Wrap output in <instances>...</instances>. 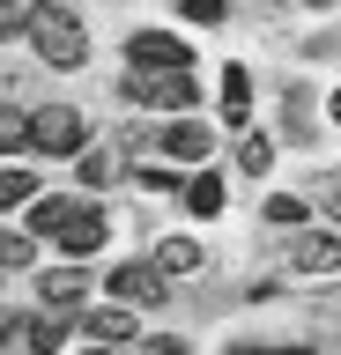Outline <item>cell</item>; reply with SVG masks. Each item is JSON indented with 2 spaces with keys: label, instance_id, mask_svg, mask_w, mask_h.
<instances>
[{
  "label": "cell",
  "instance_id": "obj_1",
  "mask_svg": "<svg viewBox=\"0 0 341 355\" xmlns=\"http://www.w3.org/2000/svg\"><path fill=\"white\" fill-rule=\"evenodd\" d=\"M23 30H30V44H38V60L60 67V74L90 60V30H82V15H74V8H30Z\"/></svg>",
  "mask_w": 341,
  "mask_h": 355
},
{
  "label": "cell",
  "instance_id": "obj_2",
  "mask_svg": "<svg viewBox=\"0 0 341 355\" xmlns=\"http://www.w3.org/2000/svg\"><path fill=\"white\" fill-rule=\"evenodd\" d=\"M82 141H90V126H82V111H74V104L30 111V148H45V155H82Z\"/></svg>",
  "mask_w": 341,
  "mask_h": 355
},
{
  "label": "cell",
  "instance_id": "obj_3",
  "mask_svg": "<svg viewBox=\"0 0 341 355\" xmlns=\"http://www.w3.org/2000/svg\"><path fill=\"white\" fill-rule=\"evenodd\" d=\"M185 37H171V30H134L126 37V74H185Z\"/></svg>",
  "mask_w": 341,
  "mask_h": 355
},
{
  "label": "cell",
  "instance_id": "obj_4",
  "mask_svg": "<svg viewBox=\"0 0 341 355\" xmlns=\"http://www.w3.org/2000/svg\"><path fill=\"white\" fill-rule=\"evenodd\" d=\"M119 96L126 104H156V111H193V74H119Z\"/></svg>",
  "mask_w": 341,
  "mask_h": 355
},
{
  "label": "cell",
  "instance_id": "obj_5",
  "mask_svg": "<svg viewBox=\"0 0 341 355\" xmlns=\"http://www.w3.org/2000/svg\"><path fill=\"white\" fill-rule=\"evenodd\" d=\"M52 244H60L67 259H90L97 244H104V215H97V207H74V215L60 222V237H52Z\"/></svg>",
  "mask_w": 341,
  "mask_h": 355
},
{
  "label": "cell",
  "instance_id": "obj_6",
  "mask_svg": "<svg viewBox=\"0 0 341 355\" xmlns=\"http://www.w3.org/2000/svg\"><path fill=\"white\" fill-rule=\"evenodd\" d=\"M156 141H163V155H171V163H201V155L215 148V133H208L201 119H178V126H163Z\"/></svg>",
  "mask_w": 341,
  "mask_h": 355
},
{
  "label": "cell",
  "instance_id": "obj_7",
  "mask_svg": "<svg viewBox=\"0 0 341 355\" xmlns=\"http://www.w3.org/2000/svg\"><path fill=\"white\" fill-rule=\"evenodd\" d=\"M112 296L119 304H163V274L156 266H112Z\"/></svg>",
  "mask_w": 341,
  "mask_h": 355
},
{
  "label": "cell",
  "instance_id": "obj_8",
  "mask_svg": "<svg viewBox=\"0 0 341 355\" xmlns=\"http://www.w3.org/2000/svg\"><path fill=\"white\" fill-rule=\"evenodd\" d=\"M334 259H341V244H334V230H312V237L290 252V266L297 274H334Z\"/></svg>",
  "mask_w": 341,
  "mask_h": 355
},
{
  "label": "cell",
  "instance_id": "obj_9",
  "mask_svg": "<svg viewBox=\"0 0 341 355\" xmlns=\"http://www.w3.org/2000/svg\"><path fill=\"white\" fill-rule=\"evenodd\" d=\"M82 326H90V340L97 348H119V340H134V311H82Z\"/></svg>",
  "mask_w": 341,
  "mask_h": 355
},
{
  "label": "cell",
  "instance_id": "obj_10",
  "mask_svg": "<svg viewBox=\"0 0 341 355\" xmlns=\"http://www.w3.org/2000/svg\"><path fill=\"white\" fill-rule=\"evenodd\" d=\"M82 288H90V282H82L74 266H60V274H45V282H38V296H45V311L60 318V311H74V304H82Z\"/></svg>",
  "mask_w": 341,
  "mask_h": 355
},
{
  "label": "cell",
  "instance_id": "obj_11",
  "mask_svg": "<svg viewBox=\"0 0 341 355\" xmlns=\"http://www.w3.org/2000/svg\"><path fill=\"white\" fill-rule=\"evenodd\" d=\"M193 266H201V244L193 237H163L156 244V274H193Z\"/></svg>",
  "mask_w": 341,
  "mask_h": 355
},
{
  "label": "cell",
  "instance_id": "obj_12",
  "mask_svg": "<svg viewBox=\"0 0 341 355\" xmlns=\"http://www.w3.org/2000/svg\"><path fill=\"white\" fill-rule=\"evenodd\" d=\"M74 215V200H60V193H52V200H30V237H60V222H67Z\"/></svg>",
  "mask_w": 341,
  "mask_h": 355
},
{
  "label": "cell",
  "instance_id": "obj_13",
  "mask_svg": "<svg viewBox=\"0 0 341 355\" xmlns=\"http://www.w3.org/2000/svg\"><path fill=\"white\" fill-rule=\"evenodd\" d=\"M223 111H230V126H245V111H252V74H245V67L223 74Z\"/></svg>",
  "mask_w": 341,
  "mask_h": 355
},
{
  "label": "cell",
  "instance_id": "obj_14",
  "mask_svg": "<svg viewBox=\"0 0 341 355\" xmlns=\"http://www.w3.org/2000/svg\"><path fill=\"white\" fill-rule=\"evenodd\" d=\"M23 340H30L38 355H60V340H67V318H52V311H45V318H30V326H23Z\"/></svg>",
  "mask_w": 341,
  "mask_h": 355
},
{
  "label": "cell",
  "instance_id": "obj_15",
  "mask_svg": "<svg viewBox=\"0 0 341 355\" xmlns=\"http://www.w3.org/2000/svg\"><path fill=\"white\" fill-rule=\"evenodd\" d=\"M185 207L193 215H223V178H193L185 185Z\"/></svg>",
  "mask_w": 341,
  "mask_h": 355
},
{
  "label": "cell",
  "instance_id": "obj_16",
  "mask_svg": "<svg viewBox=\"0 0 341 355\" xmlns=\"http://www.w3.org/2000/svg\"><path fill=\"white\" fill-rule=\"evenodd\" d=\"M23 200H38V178L8 163V171H0V207H23Z\"/></svg>",
  "mask_w": 341,
  "mask_h": 355
},
{
  "label": "cell",
  "instance_id": "obj_17",
  "mask_svg": "<svg viewBox=\"0 0 341 355\" xmlns=\"http://www.w3.org/2000/svg\"><path fill=\"white\" fill-rule=\"evenodd\" d=\"M23 141H30V111L0 104V155H8V148H23Z\"/></svg>",
  "mask_w": 341,
  "mask_h": 355
},
{
  "label": "cell",
  "instance_id": "obj_18",
  "mask_svg": "<svg viewBox=\"0 0 341 355\" xmlns=\"http://www.w3.org/2000/svg\"><path fill=\"white\" fill-rule=\"evenodd\" d=\"M267 163H274V148L260 141V133H245V141H238V171H252V178H260Z\"/></svg>",
  "mask_w": 341,
  "mask_h": 355
},
{
  "label": "cell",
  "instance_id": "obj_19",
  "mask_svg": "<svg viewBox=\"0 0 341 355\" xmlns=\"http://www.w3.org/2000/svg\"><path fill=\"white\" fill-rule=\"evenodd\" d=\"M30 252H38V244H30L23 230H0V266H30Z\"/></svg>",
  "mask_w": 341,
  "mask_h": 355
},
{
  "label": "cell",
  "instance_id": "obj_20",
  "mask_svg": "<svg viewBox=\"0 0 341 355\" xmlns=\"http://www.w3.org/2000/svg\"><path fill=\"white\" fill-rule=\"evenodd\" d=\"M267 222H274V230H290V222H304V200H297V193H274V200H267Z\"/></svg>",
  "mask_w": 341,
  "mask_h": 355
},
{
  "label": "cell",
  "instance_id": "obj_21",
  "mask_svg": "<svg viewBox=\"0 0 341 355\" xmlns=\"http://www.w3.org/2000/svg\"><path fill=\"white\" fill-rule=\"evenodd\" d=\"M178 15H193V22H223V0H185Z\"/></svg>",
  "mask_w": 341,
  "mask_h": 355
},
{
  "label": "cell",
  "instance_id": "obj_22",
  "mask_svg": "<svg viewBox=\"0 0 341 355\" xmlns=\"http://www.w3.org/2000/svg\"><path fill=\"white\" fill-rule=\"evenodd\" d=\"M23 22H30V8H0V37H15Z\"/></svg>",
  "mask_w": 341,
  "mask_h": 355
},
{
  "label": "cell",
  "instance_id": "obj_23",
  "mask_svg": "<svg viewBox=\"0 0 341 355\" xmlns=\"http://www.w3.org/2000/svg\"><path fill=\"white\" fill-rule=\"evenodd\" d=\"M141 355H193V348H185V340H149Z\"/></svg>",
  "mask_w": 341,
  "mask_h": 355
},
{
  "label": "cell",
  "instance_id": "obj_24",
  "mask_svg": "<svg viewBox=\"0 0 341 355\" xmlns=\"http://www.w3.org/2000/svg\"><path fill=\"white\" fill-rule=\"evenodd\" d=\"M230 355H312V348H230Z\"/></svg>",
  "mask_w": 341,
  "mask_h": 355
},
{
  "label": "cell",
  "instance_id": "obj_25",
  "mask_svg": "<svg viewBox=\"0 0 341 355\" xmlns=\"http://www.w3.org/2000/svg\"><path fill=\"white\" fill-rule=\"evenodd\" d=\"M8 333H15V318H8V311H0V340H8Z\"/></svg>",
  "mask_w": 341,
  "mask_h": 355
},
{
  "label": "cell",
  "instance_id": "obj_26",
  "mask_svg": "<svg viewBox=\"0 0 341 355\" xmlns=\"http://www.w3.org/2000/svg\"><path fill=\"white\" fill-rule=\"evenodd\" d=\"M90 355H112V348H90Z\"/></svg>",
  "mask_w": 341,
  "mask_h": 355
}]
</instances>
